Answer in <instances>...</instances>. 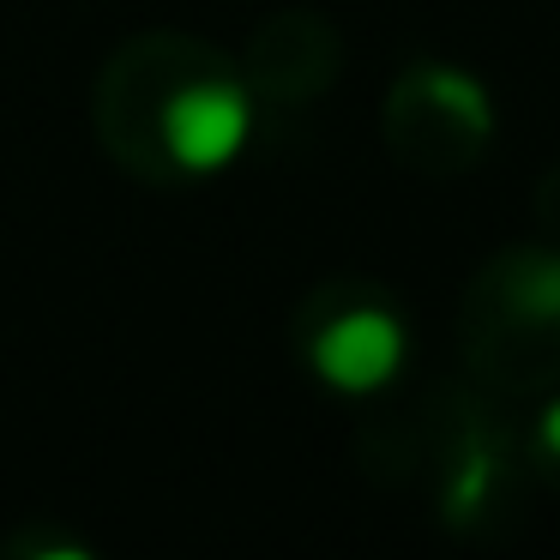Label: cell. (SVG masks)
<instances>
[{
	"label": "cell",
	"mask_w": 560,
	"mask_h": 560,
	"mask_svg": "<svg viewBox=\"0 0 560 560\" xmlns=\"http://www.w3.org/2000/svg\"><path fill=\"white\" fill-rule=\"evenodd\" d=\"M247 73L187 31H139L91 91L97 139L139 182H211L254 139Z\"/></svg>",
	"instance_id": "6da1fadb"
},
{
	"label": "cell",
	"mask_w": 560,
	"mask_h": 560,
	"mask_svg": "<svg viewBox=\"0 0 560 560\" xmlns=\"http://www.w3.org/2000/svg\"><path fill=\"white\" fill-rule=\"evenodd\" d=\"M464 368L500 398H542L560 386V254L506 247L476 266L458 314Z\"/></svg>",
	"instance_id": "7a4b0ae2"
},
{
	"label": "cell",
	"mask_w": 560,
	"mask_h": 560,
	"mask_svg": "<svg viewBox=\"0 0 560 560\" xmlns=\"http://www.w3.org/2000/svg\"><path fill=\"white\" fill-rule=\"evenodd\" d=\"M295 350L314 368L319 386L343 392V398H368L398 380L404 355H410V326L392 295L355 278H331L295 314Z\"/></svg>",
	"instance_id": "3957f363"
},
{
	"label": "cell",
	"mask_w": 560,
	"mask_h": 560,
	"mask_svg": "<svg viewBox=\"0 0 560 560\" xmlns=\"http://www.w3.org/2000/svg\"><path fill=\"white\" fill-rule=\"evenodd\" d=\"M380 133H386V151L404 170L428 175V182H452L494 139V103H488L482 79L422 61L386 91Z\"/></svg>",
	"instance_id": "277c9868"
},
{
	"label": "cell",
	"mask_w": 560,
	"mask_h": 560,
	"mask_svg": "<svg viewBox=\"0 0 560 560\" xmlns=\"http://www.w3.org/2000/svg\"><path fill=\"white\" fill-rule=\"evenodd\" d=\"M338 67H343V43L326 19L319 13H278L271 25H259L242 73H247L254 103L295 109V103L319 97L338 79Z\"/></svg>",
	"instance_id": "5b68a950"
},
{
	"label": "cell",
	"mask_w": 560,
	"mask_h": 560,
	"mask_svg": "<svg viewBox=\"0 0 560 560\" xmlns=\"http://www.w3.org/2000/svg\"><path fill=\"white\" fill-rule=\"evenodd\" d=\"M524 464L560 494V398H548L536 410V422L524 428Z\"/></svg>",
	"instance_id": "8992f818"
}]
</instances>
